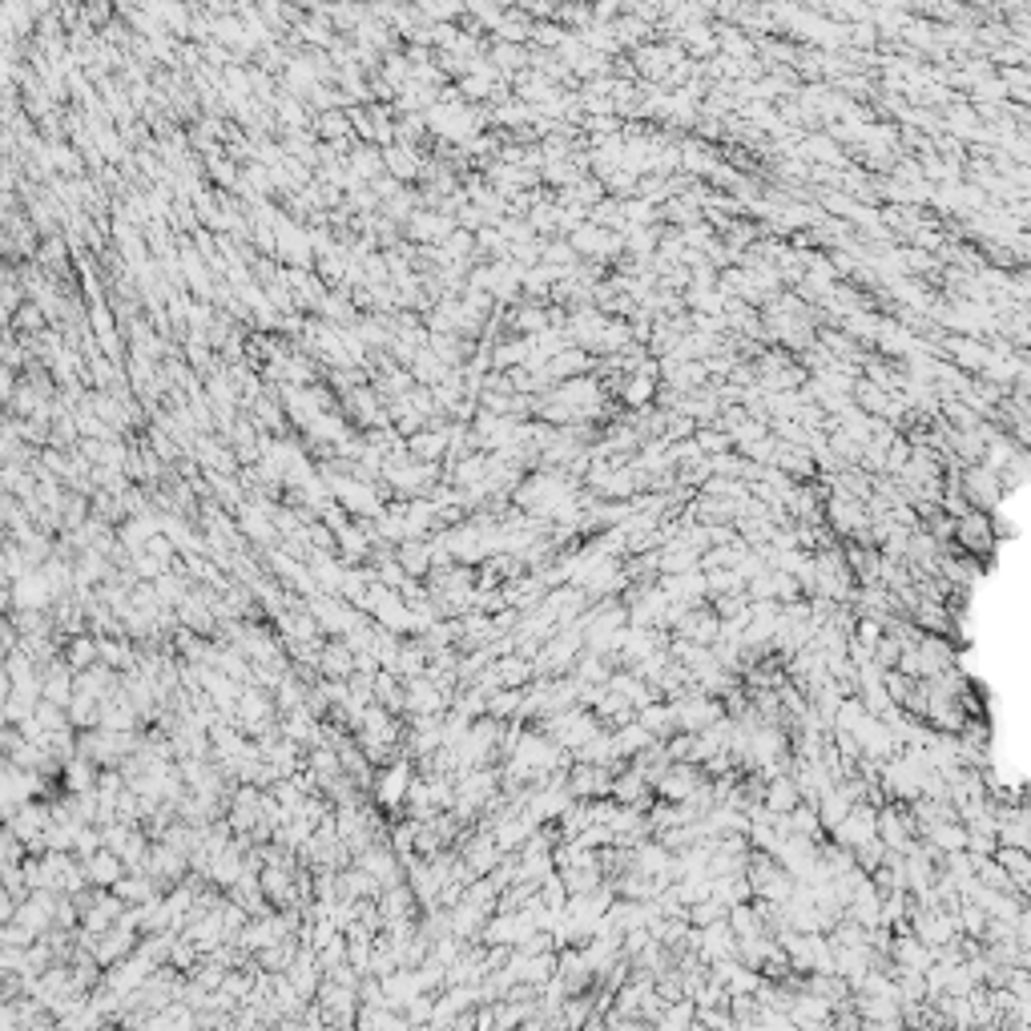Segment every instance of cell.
Segmentation results:
<instances>
[{
  "label": "cell",
  "instance_id": "obj_1",
  "mask_svg": "<svg viewBox=\"0 0 1031 1031\" xmlns=\"http://www.w3.org/2000/svg\"><path fill=\"white\" fill-rule=\"evenodd\" d=\"M951 548H955L959 556H987V552L995 548V528H991V516H987V512H975V508H967V512L955 520Z\"/></svg>",
  "mask_w": 1031,
  "mask_h": 1031
},
{
  "label": "cell",
  "instance_id": "obj_2",
  "mask_svg": "<svg viewBox=\"0 0 1031 1031\" xmlns=\"http://www.w3.org/2000/svg\"><path fill=\"white\" fill-rule=\"evenodd\" d=\"M959 492L967 500V508L975 512H991L999 500H1003V484L995 472H987L983 464H971V468H959Z\"/></svg>",
  "mask_w": 1031,
  "mask_h": 1031
},
{
  "label": "cell",
  "instance_id": "obj_3",
  "mask_svg": "<svg viewBox=\"0 0 1031 1031\" xmlns=\"http://www.w3.org/2000/svg\"><path fill=\"white\" fill-rule=\"evenodd\" d=\"M456 218L452 214H439V210H415L407 218V238H415L419 246H444L456 234Z\"/></svg>",
  "mask_w": 1031,
  "mask_h": 1031
},
{
  "label": "cell",
  "instance_id": "obj_4",
  "mask_svg": "<svg viewBox=\"0 0 1031 1031\" xmlns=\"http://www.w3.org/2000/svg\"><path fill=\"white\" fill-rule=\"evenodd\" d=\"M657 359H649L641 371H633V375H625L621 383H617V399L625 403V407H633V411H645V407H653V399H657Z\"/></svg>",
  "mask_w": 1031,
  "mask_h": 1031
},
{
  "label": "cell",
  "instance_id": "obj_5",
  "mask_svg": "<svg viewBox=\"0 0 1031 1031\" xmlns=\"http://www.w3.org/2000/svg\"><path fill=\"white\" fill-rule=\"evenodd\" d=\"M343 512H355V516H379V496L371 484H359V480H331L327 488Z\"/></svg>",
  "mask_w": 1031,
  "mask_h": 1031
},
{
  "label": "cell",
  "instance_id": "obj_6",
  "mask_svg": "<svg viewBox=\"0 0 1031 1031\" xmlns=\"http://www.w3.org/2000/svg\"><path fill=\"white\" fill-rule=\"evenodd\" d=\"M544 371L552 375V383L580 379V375H593V371H597V355H588V351H580V347H564Z\"/></svg>",
  "mask_w": 1031,
  "mask_h": 1031
},
{
  "label": "cell",
  "instance_id": "obj_7",
  "mask_svg": "<svg viewBox=\"0 0 1031 1031\" xmlns=\"http://www.w3.org/2000/svg\"><path fill=\"white\" fill-rule=\"evenodd\" d=\"M383 170L403 186V182H415L419 174H423V158L415 154V145H387L383 150Z\"/></svg>",
  "mask_w": 1031,
  "mask_h": 1031
},
{
  "label": "cell",
  "instance_id": "obj_8",
  "mask_svg": "<svg viewBox=\"0 0 1031 1031\" xmlns=\"http://www.w3.org/2000/svg\"><path fill=\"white\" fill-rule=\"evenodd\" d=\"M713 37H717V53L725 61H754L758 57V45L746 29H729V25H713Z\"/></svg>",
  "mask_w": 1031,
  "mask_h": 1031
},
{
  "label": "cell",
  "instance_id": "obj_9",
  "mask_svg": "<svg viewBox=\"0 0 1031 1031\" xmlns=\"http://www.w3.org/2000/svg\"><path fill=\"white\" fill-rule=\"evenodd\" d=\"M681 307H689V315H721L725 311V299L717 290H701V286H689L685 294H681Z\"/></svg>",
  "mask_w": 1031,
  "mask_h": 1031
},
{
  "label": "cell",
  "instance_id": "obj_10",
  "mask_svg": "<svg viewBox=\"0 0 1031 1031\" xmlns=\"http://www.w3.org/2000/svg\"><path fill=\"white\" fill-rule=\"evenodd\" d=\"M347 133H351V117H347V109H331V113H323V117H319V137H323L327 145H343V141H347Z\"/></svg>",
  "mask_w": 1031,
  "mask_h": 1031
},
{
  "label": "cell",
  "instance_id": "obj_11",
  "mask_svg": "<svg viewBox=\"0 0 1031 1031\" xmlns=\"http://www.w3.org/2000/svg\"><path fill=\"white\" fill-rule=\"evenodd\" d=\"M693 444L701 448L705 460H709V456H721V452H733V439H729L725 431H717V427H697V431H693Z\"/></svg>",
  "mask_w": 1031,
  "mask_h": 1031
},
{
  "label": "cell",
  "instance_id": "obj_12",
  "mask_svg": "<svg viewBox=\"0 0 1031 1031\" xmlns=\"http://www.w3.org/2000/svg\"><path fill=\"white\" fill-rule=\"evenodd\" d=\"M399 560H403V568H407V572H423V568L431 564V544H423V540H407V544L399 548Z\"/></svg>",
  "mask_w": 1031,
  "mask_h": 1031
},
{
  "label": "cell",
  "instance_id": "obj_13",
  "mask_svg": "<svg viewBox=\"0 0 1031 1031\" xmlns=\"http://www.w3.org/2000/svg\"><path fill=\"white\" fill-rule=\"evenodd\" d=\"M907 460H911V444H907L903 431H899V439L887 448V464H882V476H899V472L907 468Z\"/></svg>",
  "mask_w": 1031,
  "mask_h": 1031
},
{
  "label": "cell",
  "instance_id": "obj_14",
  "mask_svg": "<svg viewBox=\"0 0 1031 1031\" xmlns=\"http://www.w3.org/2000/svg\"><path fill=\"white\" fill-rule=\"evenodd\" d=\"M278 117H282L290 129H303V121H307V117H303V105L294 101V93H290L286 101H278Z\"/></svg>",
  "mask_w": 1031,
  "mask_h": 1031
},
{
  "label": "cell",
  "instance_id": "obj_15",
  "mask_svg": "<svg viewBox=\"0 0 1031 1031\" xmlns=\"http://www.w3.org/2000/svg\"><path fill=\"white\" fill-rule=\"evenodd\" d=\"M41 262H45L49 270H61V266H65V242H61V238H49L45 250H41Z\"/></svg>",
  "mask_w": 1031,
  "mask_h": 1031
},
{
  "label": "cell",
  "instance_id": "obj_16",
  "mask_svg": "<svg viewBox=\"0 0 1031 1031\" xmlns=\"http://www.w3.org/2000/svg\"><path fill=\"white\" fill-rule=\"evenodd\" d=\"M41 323H45L41 307H21V311H17V327H21V331H33V335H37Z\"/></svg>",
  "mask_w": 1031,
  "mask_h": 1031
},
{
  "label": "cell",
  "instance_id": "obj_17",
  "mask_svg": "<svg viewBox=\"0 0 1031 1031\" xmlns=\"http://www.w3.org/2000/svg\"><path fill=\"white\" fill-rule=\"evenodd\" d=\"M468 13H472L476 21H484L492 33H496V29H500V21H504V9H492V5H476V9H468Z\"/></svg>",
  "mask_w": 1031,
  "mask_h": 1031
},
{
  "label": "cell",
  "instance_id": "obj_18",
  "mask_svg": "<svg viewBox=\"0 0 1031 1031\" xmlns=\"http://www.w3.org/2000/svg\"><path fill=\"white\" fill-rule=\"evenodd\" d=\"M210 174H214L218 186H234V166H230V158H210Z\"/></svg>",
  "mask_w": 1031,
  "mask_h": 1031
}]
</instances>
